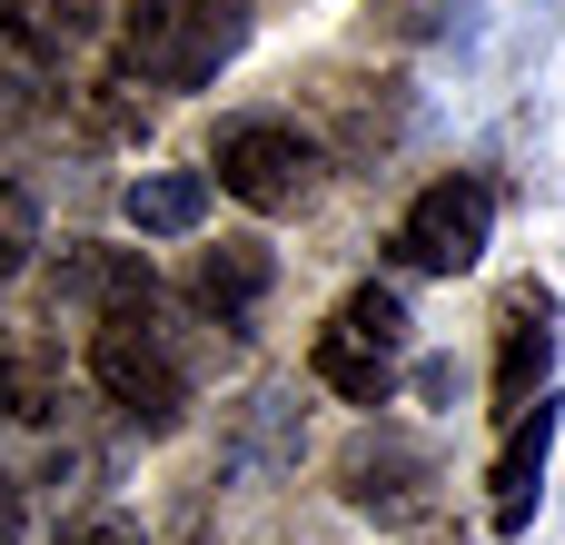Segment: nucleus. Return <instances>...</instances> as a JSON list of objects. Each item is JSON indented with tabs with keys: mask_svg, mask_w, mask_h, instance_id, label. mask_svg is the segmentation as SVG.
I'll return each mask as SVG.
<instances>
[{
	"mask_svg": "<svg viewBox=\"0 0 565 545\" xmlns=\"http://www.w3.org/2000/svg\"><path fill=\"white\" fill-rule=\"evenodd\" d=\"M248 0H119V60L149 89H209L248 50Z\"/></svg>",
	"mask_w": 565,
	"mask_h": 545,
	"instance_id": "f257e3e1",
	"label": "nucleus"
},
{
	"mask_svg": "<svg viewBox=\"0 0 565 545\" xmlns=\"http://www.w3.org/2000/svg\"><path fill=\"white\" fill-rule=\"evenodd\" d=\"M89 377L99 397L139 427V437H169L189 417V367H179V338L159 328V308H119L89 328Z\"/></svg>",
	"mask_w": 565,
	"mask_h": 545,
	"instance_id": "f03ea898",
	"label": "nucleus"
},
{
	"mask_svg": "<svg viewBox=\"0 0 565 545\" xmlns=\"http://www.w3.org/2000/svg\"><path fill=\"white\" fill-rule=\"evenodd\" d=\"M397 357H407V308H397L387 288H358V298H338V318L318 328L308 377H318L328 397H348V407H387V397H397Z\"/></svg>",
	"mask_w": 565,
	"mask_h": 545,
	"instance_id": "7ed1b4c3",
	"label": "nucleus"
},
{
	"mask_svg": "<svg viewBox=\"0 0 565 545\" xmlns=\"http://www.w3.org/2000/svg\"><path fill=\"white\" fill-rule=\"evenodd\" d=\"M487 228H497V189L487 179H437V189H417V209L397 218L387 248L427 278H457V268L487 258Z\"/></svg>",
	"mask_w": 565,
	"mask_h": 545,
	"instance_id": "20e7f679",
	"label": "nucleus"
},
{
	"mask_svg": "<svg viewBox=\"0 0 565 545\" xmlns=\"http://www.w3.org/2000/svg\"><path fill=\"white\" fill-rule=\"evenodd\" d=\"M218 189L228 199H248V209H298L308 189H318V149L288 129V119H238V129H218Z\"/></svg>",
	"mask_w": 565,
	"mask_h": 545,
	"instance_id": "39448f33",
	"label": "nucleus"
},
{
	"mask_svg": "<svg viewBox=\"0 0 565 545\" xmlns=\"http://www.w3.org/2000/svg\"><path fill=\"white\" fill-rule=\"evenodd\" d=\"M338 487H348V506H367L377 526H417V516H427V487H437V457H427L417 437H397V427H367V437L338 457Z\"/></svg>",
	"mask_w": 565,
	"mask_h": 545,
	"instance_id": "423d86ee",
	"label": "nucleus"
},
{
	"mask_svg": "<svg viewBox=\"0 0 565 545\" xmlns=\"http://www.w3.org/2000/svg\"><path fill=\"white\" fill-rule=\"evenodd\" d=\"M556 377V298L546 288H516L507 298V338H497V407L526 417Z\"/></svg>",
	"mask_w": 565,
	"mask_h": 545,
	"instance_id": "0eeeda50",
	"label": "nucleus"
},
{
	"mask_svg": "<svg viewBox=\"0 0 565 545\" xmlns=\"http://www.w3.org/2000/svg\"><path fill=\"white\" fill-rule=\"evenodd\" d=\"M546 457H556V397H536L526 417H516V437L497 447V467H487V516H497V536H526L536 526V496H546Z\"/></svg>",
	"mask_w": 565,
	"mask_h": 545,
	"instance_id": "6e6552de",
	"label": "nucleus"
},
{
	"mask_svg": "<svg viewBox=\"0 0 565 545\" xmlns=\"http://www.w3.org/2000/svg\"><path fill=\"white\" fill-rule=\"evenodd\" d=\"M268 278H278V258H268L258 238H218V248H199V268H189V298H199L218 328H238V318L268 298Z\"/></svg>",
	"mask_w": 565,
	"mask_h": 545,
	"instance_id": "1a4fd4ad",
	"label": "nucleus"
},
{
	"mask_svg": "<svg viewBox=\"0 0 565 545\" xmlns=\"http://www.w3.org/2000/svg\"><path fill=\"white\" fill-rule=\"evenodd\" d=\"M60 298L119 318V308H159V278L139 248H79V258H60Z\"/></svg>",
	"mask_w": 565,
	"mask_h": 545,
	"instance_id": "9d476101",
	"label": "nucleus"
},
{
	"mask_svg": "<svg viewBox=\"0 0 565 545\" xmlns=\"http://www.w3.org/2000/svg\"><path fill=\"white\" fill-rule=\"evenodd\" d=\"M119 209H129L139 238H189V228L209 218V179H199V169H139Z\"/></svg>",
	"mask_w": 565,
	"mask_h": 545,
	"instance_id": "9b49d317",
	"label": "nucleus"
},
{
	"mask_svg": "<svg viewBox=\"0 0 565 545\" xmlns=\"http://www.w3.org/2000/svg\"><path fill=\"white\" fill-rule=\"evenodd\" d=\"M99 30V0H0V50L20 60H60Z\"/></svg>",
	"mask_w": 565,
	"mask_h": 545,
	"instance_id": "f8f14e48",
	"label": "nucleus"
},
{
	"mask_svg": "<svg viewBox=\"0 0 565 545\" xmlns=\"http://www.w3.org/2000/svg\"><path fill=\"white\" fill-rule=\"evenodd\" d=\"M30 248H40V209H30V189H10V179H0V278H20V268H30Z\"/></svg>",
	"mask_w": 565,
	"mask_h": 545,
	"instance_id": "ddd939ff",
	"label": "nucleus"
},
{
	"mask_svg": "<svg viewBox=\"0 0 565 545\" xmlns=\"http://www.w3.org/2000/svg\"><path fill=\"white\" fill-rule=\"evenodd\" d=\"M10 417H50V377L30 357H0V427Z\"/></svg>",
	"mask_w": 565,
	"mask_h": 545,
	"instance_id": "4468645a",
	"label": "nucleus"
},
{
	"mask_svg": "<svg viewBox=\"0 0 565 545\" xmlns=\"http://www.w3.org/2000/svg\"><path fill=\"white\" fill-rule=\"evenodd\" d=\"M60 545H139V536H129L119 516H89V526H70V536H60Z\"/></svg>",
	"mask_w": 565,
	"mask_h": 545,
	"instance_id": "2eb2a0df",
	"label": "nucleus"
},
{
	"mask_svg": "<svg viewBox=\"0 0 565 545\" xmlns=\"http://www.w3.org/2000/svg\"><path fill=\"white\" fill-rule=\"evenodd\" d=\"M20 536V487H10V477H0V545Z\"/></svg>",
	"mask_w": 565,
	"mask_h": 545,
	"instance_id": "dca6fc26",
	"label": "nucleus"
}]
</instances>
